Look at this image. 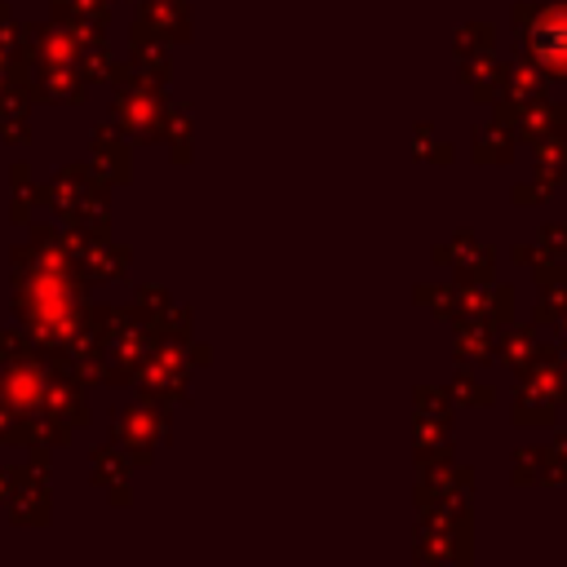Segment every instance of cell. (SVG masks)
I'll list each match as a JSON object with an SVG mask.
<instances>
[{"label": "cell", "instance_id": "6da1fadb", "mask_svg": "<svg viewBox=\"0 0 567 567\" xmlns=\"http://www.w3.org/2000/svg\"><path fill=\"white\" fill-rule=\"evenodd\" d=\"M536 53H540L545 66L567 75V13H554L536 27Z\"/></svg>", "mask_w": 567, "mask_h": 567}]
</instances>
